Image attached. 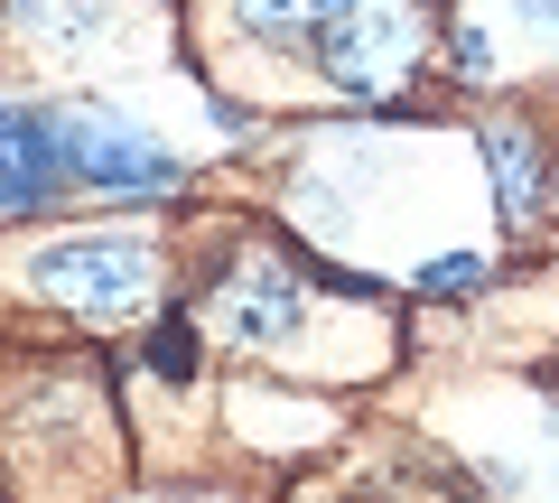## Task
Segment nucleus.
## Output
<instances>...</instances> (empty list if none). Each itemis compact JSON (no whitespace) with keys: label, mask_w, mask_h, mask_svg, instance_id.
<instances>
[{"label":"nucleus","mask_w":559,"mask_h":503,"mask_svg":"<svg viewBox=\"0 0 559 503\" xmlns=\"http://www.w3.org/2000/svg\"><path fill=\"white\" fill-rule=\"evenodd\" d=\"M318 65L364 103H392L419 65V10L411 0H336V20L318 28Z\"/></svg>","instance_id":"obj_3"},{"label":"nucleus","mask_w":559,"mask_h":503,"mask_svg":"<svg viewBox=\"0 0 559 503\" xmlns=\"http://www.w3.org/2000/svg\"><path fill=\"white\" fill-rule=\"evenodd\" d=\"M47 131H57L66 187H94V196H178V159L140 121H121L112 103H57Z\"/></svg>","instance_id":"obj_1"},{"label":"nucleus","mask_w":559,"mask_h":503,"mask_svg":"<svg viewBox=\"0 0 559 503\" xmlns=\"http://www.w3.org/2000/svg\"><path fill=\"white\" fill-rule=\"evenodd\" d=\"M457 65H466V75H485V65H495V47H485V28H457Z\"/></svg>","instance_id":"obj_11"},{"label":"nucleus","mask_w":559,"mask_h":503,"mask_svg":"<svg viewBox=\"0 0 559 503\" xmlns=\"http://www.w3.org/2000/svg\"><path fill=\"white\" fill-rule=\"evenodd\" d=\"M150 280H159V252L140 233H57L28 262V289L57 308H94V318H121V308L150 299Z\"/></svg>","instance_id":"obj_2"},{"label":"nucleus","mask_w":559,"mask_h":503,"mask_svg":"<svg viewBox=\"0 0 559 503\" xmlns=\"http://www.w3.org/2000/svg\"><path fill=\"white\" fill-rule=\"evenodd\" d=\"M242 28H261V38H299V28H326L336 20V0H234Z\"/></svg>","instance_id":"obj_8"},{"label":"nucleus","mask_w":559,"mask_h":503,"mask_svg":"<svg viewBox=\"0 0 559 503\" xmlns=\"http://www.w3.org/2000/svg\"><path fill=\"white\" fill-rule=\"evenodd\" d=\"M485 159H495V205L522 224L540 205V141L522 121H485Z\"/></svg>","instance_id":"obj_6"},{"label":"nucleus","mask_w":559,"mask_h":503,"mask_svg":"<svg viewBox=\"0 0 559 503\" xmlns=\"http://www.w3.org/2000/svg\"><path fill=\"white\" fill-rule=\"evenodd\" d=\"M205 326L224 345H280L299 326V271L280 262V252H242L215 280V299H205Z\"/></svg>","instance_id":"obj_4"},{"label":"nucleus","mask_w":559,"mask_h":503,"mask_svg":"<svg viewBox=\"0 0 559 503\" xmlns=\"http://www.w3.org/2000/svg\"><path fill=\"white\" fill-rule=\"evenodd\" d=\"M522 20H540V28H559V0H522Z\"/></svg>","instance_id":"obj_12"},{"label":"nucleus","mask_w":559,"mask_h":503,"mask_svg":"<svg viewBox=\"0 0 559 503\" xmlns=\"http://www.w3.org/2000/svg\"><path fill=\"white\" fill-rule=\"evenodd\" d=\"M66 187L57 168V131H47L38 103H0V215H38Z\"/></svg>","instance_id":"obj_5"},{"label":"nucleus","mask_w":559,"mask_h":503,"mask_svg":"<svg viewBox=\"0 0 559 503\" xmlns=\"http://www.w3.org/2000/svg\"><path fill=\"white\" fill-rule=\"evenodd\" d=\"M476 280H485L476 252H439V262L419 271V289H429V299H448V289H476Z\"/></svg>","instance_id":"obj_10"},{"label":"nucleus","mask_w":559,"mask_h":503,"mask_svg":"<svg viewBox=\"0 0 559 503\" xmlns=\"http://www.w3.org/2000/svg\"><path fill=\"white\" fill-rule=\"evenodd\" d=\"M150 363H159V383H187V373H197V336H187V318H168L159 336H150Z\"/></svg>","instance_id":"obj_9"},{"label":"nucleus","mask_w":559,"mask_h":503,"mask_svg":"<svg viewBox=\"0 0 559 503\" xmlns=\"http://www.w3.org/2000/svg\"><path fill=\"white\" fill-rule=\"evenodd\" d=\"M10 28H28L38 47H94V28H103V0H10Z\"/></svg>","instance_id":"obj_7"}]
</instances>
